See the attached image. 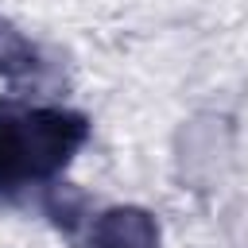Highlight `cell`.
Instances as JSON below:
<instances>
[{"instance_id": "cell-1", "label": "cell", "mask_w": 248, "mask_h": 248, "mask_svg": "<svg viewBox=\"0 0 248 248\" xmlns=\"http://www.w3.org/2000/svg\"><path fill=\"white\" fill-rule=\"evenodd\" d=\"M89 140V120L58 105L0 101V194L50 182Z\"/></svg>"}, {"instance_id": "cell-2", "label": "cell", "mask_w": 248, "mask_h": 248, "mask_svg": "<svg viewBox=\"0 0 248 248\" xmlns=\"http://www.w3.org/2000/svg\"><path fill=\"white\" fill-rule=\"evenodd\" d=\"M89 248H159V221L140 205H112L93 217Z\"/></svg>"}, {"instance_id": "cell-3", "label": "cell", "mask_w": 248, "mask_h": 248, "mask_svg": "<svg viewBox=\"0 0 248 248\" xmlns=\"http://www.w3.org/2000/svg\"><path fill=\"white\" fill-rule=\"evenodd\" d=\"M39 70V50L35 43L12 23L0 16V78L16 81V78H27Z\"/></svg>"}, {"instance_id": "cell-4", "label": "cell", "mask_w": 248, "mask_h": 248, "mask_svg": "<svg viewBox=\"0 0 248 248\" xmlns=\"http://www.w3.org/2000/svg\"><path fill=\"white\" fill-rule=\"evenodd\" d=\"M43 209L50 213V221H54L58 229H74V225L81 221V209H85V194H81V190H74V186H54V190L46 194Z\"/></svg>"}]
</instances>
